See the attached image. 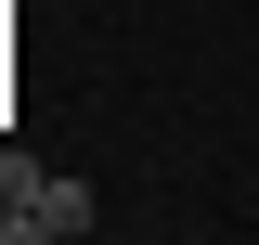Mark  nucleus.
I'll return each mask as SVG.
<instances>
[{
    "mask_svg": "<svg viewBox=\"0 0 259 245\" xmlns=\"http://www.w3.org/2000/svg\"><path fill=\"white\" fill-rule=\"evenodd\" d=\"M91 181H65V168H26V155H0V245H65L91 232Z\"/></svg>",
    "mask_w": 259,
    "mask_h": 245,
    "instance_id": "f257e3e1",
    "label": "nucleus"
}]
</instances>
